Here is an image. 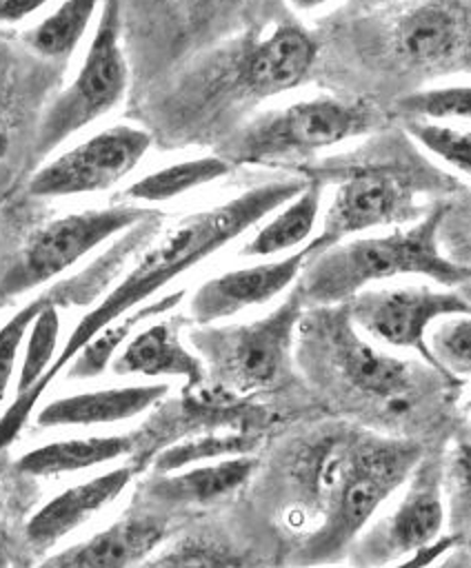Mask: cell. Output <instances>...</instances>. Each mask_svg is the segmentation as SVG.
<instances>
[{
  "label": "cell",
  "instance_id": "44dd1931",
  "mask_svg": "<svg viewBox=\"0 0 471 568\" xmlns=\"http://www.w3.org/2000/svg\"><path fill=\"white\" fill-rule=\"evenodd\" d=\"M142 448V433L124 435H96L60 439L27 450L16 459V470L29 477H53L62 473H76L93 468Z\"/></svg>",
  "mask_w": 471,
  "mask_h": 568
},
{
  "label": "cell",
  "instance_id": "277c9868",
  "mask_svg": "<svg viewBox=\"0 0 471 568\" xmlns=\"http://www.w3.org/2000/svg\"><path fill=\"white\" fill-rule=\"evenodd\" d=\"M380 124V109L367 100L318 95L255 118L229 138L220 158L231 166L295 162Z\"/></svg>",
  "mask_w": 471,
  "mask_h": 568
},
{
  "label": "cell",
  "instance_id": "3957f363",
  "mask_svg": "<svg viewBox=\"0 0 471 568\" xmlns=\"http://www.w3.org/2000/svg\"><path fill=\"white\" fill-rule=\"evenodd\" d=\"M447 204H435L424 217L387 235L349 237L307 255L295 293L304 306H340L369 284L398 275H424L444 288L469 282V268L449 260L440 246Z\"/></svg>",
  "mask_w": 471,
  "mask_h": 568
},
{
  "label": "cell",
  "instance_id": "ba28073f",
  "mask_svg": "<svg viewBox=\"0 0 471 568\" xmlns=\"http://www.w3.org/2000/svg\"><path fill=\"white\" fill-rule=\"evenodd\" d=\"M309 322L300 320L298 328L315 337V344L304 342L309 348H318L324 364L333 371L335 379L344 388L373 402L384 417H404L413 413L418 399V373L411 362L387 355L373 348L349 322L342 304L335 308H320Z\"/></svg>",
  "mask_w": 471,
  "mask_h": 568
},
{
  "label": "cell",
  "instance_id": "1f68e13d",
  "mask_svg": "<svg viewBox=\"0 0 471 568\" xmlns=\"http://www.w3.org/2000/svg\"><path fill=\"white\" fill-rule=\"evenodd\" d=\"M58 288L56 284L44 291L42 295L33 297L31 302H27L11 320H7L0 326V402L7 397L11 377H13V368H16V359H18V351L36 320V315L56 297Z\"/></svg>",
  "mask_w": 471,
  "mask_h": 568
},
{
  "label": "cell",
  "instance_id": "9c48e42d",
  "mask_svg": "<svg viewBox=\"0 0 471 568\" xmlns=\"http://www.w3.org/2000/svg\"><path fill=\"white\" fill-rule=\"evenodd\" d=\"M156 213L158 211L133 204H116L67 213L42 224L27 237L0 273V304L4 306L31 288L56 280L96 246L124 229L138 226Z\"/></svg>",
  "mask_w": 471,
  "mask_h": 568
},
{
  "label": "cell",
  "instance_id": "603a6c76",
  "mask_svg": "<svg viewBox=\"0 0 471 568\" xmlns=\"http://www.w3.org/2000/svg\"><path fill=\"white\" fill-rule=\"evenodd\" d=\"M320 191L322 184L309 180L307 189L300 195L282 204V209L262 224V229L247 242L242 253L253 257H269L302 244L315 226V217L320 211Z\"/></svg>",
  "mask_w": 471,
  "mask_h": 568
},
{
  "label": "cell",
  "instance_id": "7c38bea8",
  "mask_svg": "<svg viewBox=\"0 0 471 568\" xmlns=\"http://www.w3.org/2000/svg\"><path fill=\"white\" fill-rule=\"evenodd\" d=\"M151 146V133L113 124L42 164L27 184L31 197H67L113 186L131 173Z\"/></svg>",
  "mask_w": 471,
  "mask_h": 568
},
{
  "label": "cell",
  "instance_id": "2e32d148",
  "mask_svg": "<svg viewBox=\"0 0 471 568\" xmlns=\"http://www.w3.org/2000/svg\"><path fill=\"white\" fill-rule=\"evenodd\" d=\"M167 537V519L153 510H131L73 544L36 568H133L144 561Z\"/></svg>",
  "mask_w": 471,
  "mask_h": 568
},
{
  "label": "cell",
  "instance_id": "e575fe53",
  "mask_svg": "<svg viewBox=\"0 0 471 568\" xmlns=\"http://www.w3.org/2000/svg\"><path fill=\"white\" fill-rule=\"evenodd\" d=\"M0 568H13V557L4 541H0Z\"/></svg>",
  "mask_w": 471,
  "mask_h": 568
},
{
  "label": "cell",
  "instance_id": "83f0119b",
  "mask_svg": "<svg viewBox=\"0 0 471 568\" xmlns=\"http://www.w3.org/2000/svg\"><path fill=\"white\" fill-rule=\"evenodd\" d=\"M427 346L435 371L458 382L471 371V322L469 315H451L429 328Z\"/></svg>",
  "mask_w": 471,
  "mask_h": 568
},
{
  "label": "cell",
  "instance_id": "52a82bcc",
  "mask_svg": "<svg viewBox=\"0 0 471 568\" xmlns=\"http://www.w3.org/2000/svg\"><path fill=\"white\" fill-rule=\"evenodd\" d=\"M129 84L122 49V4L104 2L89 51L76 78L40 113L33 135V162L47 158L69 135L116 109Z\"/></svg>",
  "mask_w": 471,
  "mask_h": 568
},
{
  "label": "cell",
  "instance_id": "30bf717a",
  "mask_svg": "<svg viewBox=\"0 0 471 568\" xmlns=\"http://www.w3.org/2000/svg\"><path fill=\"white\" fill-rule=\"evenodd\" d=\"M342 308L358 333L393 348L413 351L435 371L427 346L429 328L444 317L469 315V300L458 288L389 286L364 288L349 297Z\"/></svg>",
  "mask_w": 471,
  "mask_h": 568
},
{
  "label": "cell",
  "instance_id": "4fadbf2b",
  "mask_svg": "<svg viewBox=\"0 0 471 568\" xmlns=\"http://www.w3.org/2000/svg\"><path fill=\"white\" fill-rule=\"evenodd\" d=\"M307 255L309 246L275 262L233 268L207 280L189 300L191 320L198 326H211L240 311L271 302L300 275Z\"/></svg>",
  "mask_w": 471,
  "mask_h": 568
},
{
  "label": "cell",
  "instance_id": "e0dca14e",
  "mask_svg": "<svg viewBox=\"0 0 471 568\" xmlns=\"http://www.w3.org/2000/svg\"><path fill=\"white\" fill-rule=\"evenodd\" d=\"M315 60L313 38L298 24H280L267 38L244 47L238 64L240 87L255 95H275L300 84Z\"/></svg>",
  "mask_w": 471,
  "mask_h": 568
},
{
  "label": "cell",
  "instance_id": "7402d4cb",
  "mask_svg": "<svg viewBox=\"0 0 471 568\" xmlns=\"http://www.w3.org/2000/svg\"><path fill=\"white\" fill-rule=\"evenodd\" d=\"M255 459L249 455L216 459L213 464L193 466L178 475H160L153 484L144 486L147 501L189 506L211 504L236 493L253 473Z\"/></svg>",
  "mask_w": 471,
  "mask_h": 568
},
{
  "label": "cell",
  "instance_id": "d6a6232c",
  "mask_svg": "<svg viewBox=\"0 0 471 568\" xmlns=\"http://www.w3.org/2000/svg\"><path fill=\"white\" fill-rule=\"evenodd\" d=\"M453 544H455V537H453V535H442L435 544L427 546L424 550L415 552L413 557H409V559H404V561H400V564H393V566H389V568H429L431 564H435L438 559H442L447 552H451Z\"/></svg>",
  "mask_w": 471,
  "mask_h": 568
},
{
  "label": "cell",
  "instance_id": "8fae6325",
  "mask_svg": "<svg viewBox=\"0 0 471 568\" xmlns=\"http://www.w3.org/2000/svg\"><path fill=\"white\" fill-rule=\"evenodd\" d=\"M409 481L400 504L387 517L369 524L351 544L347 559L353 568H389L442 537L444 506L438 468L422 466L420 459Z\"/></svg>",
  "mask_w": 471,
  "mask_h": 568
},
{
  "label": "cell",
  "instance_id": "4316f807",
  "mask_svg": "<svg viewBox=\"0 0 471 568\" xmlns=\"http://www.w3.org/2000/svg\"><path fill=\"white\" fill-rule=\"evenodd\" d=\"M133 568H244L242 555L213 537H182L156 557Z\"/></svg>",
  "mask_w": 471,
  "mask_h": 568
},
{
  "label": "cell",
  "instance_id": "836d02e7",
  "mask_svg": "<svg viewBox=\"0 0 471 568\" xmlns=\"http://www.w3.org/2000/svg\"><path fill=\"white\" fill-rule=\"evenodd\" d=\"M44 2H22V0H2L0 2V24H16L29 16L44 9Z\"/></svg>",
  "mask_w": 471,
  "mask_h": 568
},
{
  "label": "cell",
  "instance_id": "5b68a950",
  "mask_svg": "<svg viewBox=\"0 0 471 568\" xmlns=\"http://www.w3.org/2000/svg\"><path fill=\"white\" fill-rule=\"evenodd\" d=\"M324 173L340 178L309 255L369 229L415 222L422 215L418 193L429 189L433 175L429 166L420 171L418 162L398 155L347 162Z\"/></svg>",
  "mask_w": 471,
  "mask_h": 568
},
{
  "label": "cell",
  "instance_id": "f1b7e54d",
  "mask_svg": "<svg viewBox=\"0 0 471 568\" xmlns=\"http://www.w3.org/2000/svg\"><path fill=\"white\" fill-rule=\"evenodd\" d=\"M253 448V439L244 433H229V435H209L196 437L182 444H173L162 453L153 455V470L158 475H169L196 462L207 459H224L247 455Z\"/></svg>",
  "mask_w": 471,
  "mask_h": 568
},
{
  "label": "cell",
  "instance_id": "9a60e30c",
  "mask_svg": "<svg viewBox=\"0 0 471 568\" xmlns=\"http://www.w3.org/2000/svg\"><path fill=\"white\" fill-rule=\"evenodd\" d=\"M138 464L116 466L82 484H76L44 501L24 524V544L33 555H42L67 535L87 524L96 513L113 504L138 473Z\"/></svg>",
  "mask_w": 471,
  "mask_h": 568
},
{
  "label": "cell",
  "instance_id": "f546056e",
  "mask_svg": "<svg viewBox=\"0 0 471 568\" xmlns=\"http://www.w3.org/2000/svg\"><path fill=\"white\" fill-rule=\"evenodd\" d=\"M395 109L402 115V120H467L471 113V91L469 84L413 91L409 95H402Z\"/></svg>",
  "mask_w": 471,
  "mask_h": 568
},
{
  "label": "cell",
  "instance_id": "ffe728a7",
  "mask_svg": "<svg viewBox=\"0 0 471 568\" xmlns=\"http://www.w3.org/2000/svg\"><path fill=\"white\" fill-rule=\"evenodd\" d=\"M109 366L116 375H173L184 379V390H196L204 382L202 362L180 342L178 324L169 320L156 322L131 335Z\"/></svg>",
  "mask_w": 471,
  "mask_h": 568
},
{
  "label": "cell",
  "instance_id": "7a4b0ae2",
  "mask_svg": "<svg viewBox=\"0 0 471 568\" xmlns=\"http://www.w3.org/2000/svg\"><path fill=\"white\" fill-rule=\"evenodd\" d=\"M422 459L409 439L351 433L324 444L313 468L320 524L293 550L295 566L333 564L404 484Z\"/></svg>",
  "mask_w": 471,
  "mask_h": 568
},
{
  "label": "cell",
  "instance_id": "484cf974",
  "mask_svg": "<svg viewBox=\"0 0 471 568\" xmlns=\"http://www.w3.org/2000/svg\"><path fill=\"white\" fill-rule=\"evenodd\" d=\"M229 171H231V164L220 155L182 160L136 180L133 184L127 186L124 195L138 202H167L202 184L216 182Z\"/></svg>",
  "mask_w": 471,
  "mask_h": 568
},
{
  "label": "cell",
  "instance_id": "cb8c5ba5",
  "mask_svg": "<svg viewBox=\"0 0 471 568\" xmlns=\"http://www.w3.org/2000/svg\"><path fill=\"white\" fill-rule=\"evenodd\" d=\"M98 4L93 2H64L58 4L47 18L22 33V44L36 58L64 67L80 44Z\"/></svg>",
  "mask_w": 471,
  "mask_h": 568
},
{
  "label": "cell",
  "instance_id": "d4e9b609",
  "mask_svg": "<svg viewBox=\"0 0 471 568\" xmlns=\"http://www.w3.org/2000/svg\"><path fill=\"white\" fill-rule=\"evenodd\" d=\"M184 291H178L173 295H167L162 300L149 302L144 306L133 308L131 313L118 317L111 322L107 328H102L67 366V377L69 379H91L104 373V368L111 364V359L118 355L120 346L131 337L133 328L142 324L144 320H156L158 315L167 313L182 300Z\"/></svg>",
  "mask_w": 471,
  "mask_h": 568
},
{
  "label": "cell",
  "instance_id": "4dcf8cb0",
  "mask_svg": "<svg viewBox=\"0 0 471 568\" xmlns=\"http://www.w3.org/2000/svg\"><path fill=\"white\" fill-rule=\"evenodd\" d=\"M404 131L420 146H424L431 155L440 158L444 164L453 166L458 173L469 175L471 171V138L467 129L440 124V122H422V120H404Z\"/></svg>",
  "mask_w": 471,
  "mask_h": 568
},
{
  "label": "cell",
  "instance_id": "6da1fadb",
  "mask_svg": "<svg viewBox=\"0 0 471 568\" xmlns=\"http://www.w3.org/2000/svg\"><path fill=\"white\" fill-rule=\"evenodd\" d=\"M307 184L309 180L298 175L275 178L264 184H255L227 202L196 211L169 229L153 246L144 251L138 264L89 313L80 317L42 379L31 390L16 395L11 406L0 415V450L18 439L44 390L102 328L142 306L144 300H149L180 273L189 271L242 235L247 229L269 217V213L300 195Z\"/></svg>",
  "mask_w": 471,
  "mask_h": 568
},
{
  "label": "cell",
  "instance_id": "ac0fdd59",
  "mask_svg": "<svg viewBox=\"0 0 471 568\" xmlns=\"http://www.w3.org/2000/svg\"><path fill=\"white\" fill-rule=\"evenodd\" d=\"M169 393V384H133L76 393L44 404L36 413L40 428L116 424L142 415Z\"/></svg>",
  "mask_w": 471,
  "mask_h": 568
},
{
  "label": "cell",
  "instance_id": "5bb4252c",
  "mask_svg": "<svg viewBox=\"0 0 471 568\" xmlns=\"http://www.w3.org/2000/svg\"><path fill=\"white\" fill-rule=\"evenodd\" d=\"M391 44L407 67H455L469 51V7L462 2L411 4L398 16Z\"/></svg>",
  "mask_w": 471,
  "mask_h": 568
},
{
  "label": "cell",
  "instance_id": "8992f818",
  "mask_svg": "<svg viewBox=\"0 0 471 568\" xmlns=\"http://www.w3.org/2000/svg\"><path fill=\"white\" fill-rule=\"evenodd\" d=\"M304 304L293 293L264 317L198 326L189 333V346L216 386L229 395H249L273 386L284 366L302 320Z\"/></svg>",
  "mask_w": 471,
  "mask_h": 568
},
{
  "label": "cell",
  "instance_id": "d6986e66",
  "mask_svg": "<svg viewBox=\"0 0 471 568\" xmlns=\"http://www.w3.org/2000/svg\"><path fill=\"white\" fill-rule=\"evenodd\" d=\"M56 69L62 67L40 58L29 62L20 51L0 42V169H7L11 158L16 160L24 146L16 131L27 126L22 120L29 109L33 111V104L38 106L42 102L47 87L51 84V71Z\"/></svg>",
  "mask_w": 471,
  "mask_h": 568
}]
</instances>
